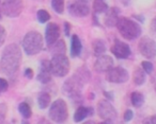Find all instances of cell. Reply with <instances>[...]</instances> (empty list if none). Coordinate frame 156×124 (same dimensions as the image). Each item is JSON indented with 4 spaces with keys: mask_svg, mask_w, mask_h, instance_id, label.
<instances>
[{
    "mask_svg": "<svg viewBox=\"0 0 156 124\" xmlns=\"http://www.w3.org/2000/svg\"><path fill=\"white\" fill-rule=\"evenodd\" d=\"M91 79V73L87 67H80L75 71L74 75L64 82L62 86V92L71 100H79L85 85Z\"/></svg>",
    "mask_w": 156,
    "mask_h": 124,
    "instance_id": "obj_1",
    "label": "cell"
},
{
    "mask_svg": "<svg viewBox=\"0 0 156 124\" xmlns=\"http://www.w3.org/2000/svg\"><path fill=\"white\" fill-rule=\"evenodd\" d=\"M22 50L17 44H10L5 48L0 58V68L3 74L12 77L17 72L22 63Z\"/></svg>",
    "mask_w": 156,
    "mask_h": 124,
    "instance_id": "obj_2",
    "label": "cell"
},
{
    "mask_svg": "<svg viewBox=\"0 0 156 124\" xmlns=\"http://www.w3.org/2000/svg\"><path fill=\"white\" fill-rule=\"evenodd\" d=\"M115 27L119 30L120 34L123 36V38L127 39V41L137 39L138 37H140L141 33H142L140 24L128 17H119Z\"/></svg>",
    "mask_w": 156,
    "mask_h": 124,
    "instance_id": "obj_3",
    "label": "cell"
},
{
    "mask_svg": "<svg viewBox=\"0 0 156 124\" xmlns=\"http://www.w3.org/2000/svg\"><path fill=\"white\" fill-rule=\"evenodd\" d=\"M22 46L27 55H35L43 50L44 38L37 31H29L24 36Z\"/></svg>",
    "mask_w": 156,
    "mask_h": 124,
    "instance_id": "obj_4",
    "label": "cell"
},
{
    "mask_svg": "<svg viewBox=\"0 0 156 124\" xmlns=\"http://www.w3.org/2000/svg\"><path fill=\"white\" fill-rule=\"evenodd\" d=\"M50 69H51V74L55 77H65L71 69L69 57L65 54H52V57L50 60Z\"/></svg>",
    "mask_w": 156,
    "mask_h": 124,
    "instance_id": "obj_5",
    "label": "cell"
},
{
    "mask_svg": "<svg viewBox=\"0 0 156 124\" xmlns=\"http://www.w3.org/2000/svg\"><path fill=\"white\" fill-rule=\"evenodd\" d=\"M50 120L56 123H63L69 118V108L67 104L63 99H58L56 100L49 107L48 111Z\"/></svg>",
    "mask_w": 156,
    "mask_h": 124,
    "instance_id": "obj_6",
    "label": "cell"
},
{
    "mask_svg": "<svg viewBox=\"0 0 156 124\" xmlns=\"http://www.w3.org/2000/svg\"><path fill=\"white\" fill-rule=\"evenodd\" d=\"M1 11L7 17L15 18L22 14L24 10L23 0H2L1 1Z\"/></svg>",
    "mask_w": 156,
    "mask_h": 124,
    "instance_id": "obj_7",
    "label": "cell"
},
{
    "mask_svg": "<svg viewBox=\"0 0 156 124\" xmlns=\"http://www.w3.org/2000/svg\"><path fill=\"white\" fill-rule=\"evenodd\" d=\"M106 80L109 83L115 84H123L129 80V73L123 67H115L109 69L106 72Z\"/></svg>",
    "mask_w": 156,
    "mask_h": 124,
    "instance_id": "obj_8",
    "label": "cell"
},
{
    "mask_svg": "<svg viewBox=\"0 0 156 124\" xmlns=\"http://www.w3.org/2000/svg\"><path fill=\"white\" fill-rule=\"evenodd\" d=\"M138 50L145 58H154L156 56V41L149 36H143L138 43Z\"/></svg>",
    "mask_w": 156,
    "mask_h": 124,
    "instance_id": "obj_9",
    "label": "cell"
},
{
    "mask_svg": "<svg viewBox=\"0 0 156 124\" xmlns=\"http://www.w3.org/2000/svg\"><path fill=\"white\" fill-rule=\"evenodd\" d=\"M69 14L73 17H86L90 14V8L88 2L83 0H74L67 5Z\"/></svg>",
    "mask_w": 156,
    "mask_h": 124,
    "instance_id": "obj_10",
    "label": "cell"
},
{
    "mask_svg": "<svg viewBox=\"0 0 156 124\" xmlns=\"http://www.w3.org/2000/svg\"><path fill=\"white\" fill-rule=\"evenodd\" d=\"M98 115L103 120H111L117 118V110L107 99L100 100L98 103Z\"/></svg>",
    "mask_w": 156,
    "mask_h": 124,
    "instance_id": "obj_11",
    "label": "cell"
},
{
    "mask_svg": "<svg viewBox=\"0 0 156 124\" xmlns=\"http://www.w3.org/2000/svg\"><path fill=\"white\" fill-rule=\"evenodd\" d=\"M110 51L115 57L120 58V60H126V58L129 57L130 54H132L129 46H128L126 43L121 41L118 38L115 39V43H113Z\"/></svg>",
    "mask_w": 156,
    "mask_h": 124,
    "instance_id": "obj_12",
    "label": "cell"
},
{
    "mask_svg": "<svg viewBox=\"0 0 156 124\" xmlns=\"http://www.w3.org/2000/svg\"><path fill=\"white\" fill-rule=\"evenodd\" d=\"M60 27L56 22H48L45 29V41L48 47H51L60 37Z\"/></svg>",
    "mask_w": 156,
    "mask_h": 124,
    "instance_id": "obj_13",
    "label": "cell"
},
{
    "mask_svg": "<svg viewBox=\"0 0 156 124\" xmlns=\"http://www.w3.org/2000/svg\"><path fill=\"white\" fill-rule=\"evenodd\" d=\"M113 67V60L111 56L107 55V54H103L96 57L95 62L93 64V69L96 72H107L109 69Z\"/></svg>",
    "mask_w": 156,
    "mask_h": 124,
    "instance_id": "obj_14",
    "label": "cell"
},
{
    "mask_svg": "<svg viewBox=\"0 0 156 124\" xmlns=\"http://www.w3.org/2000/svg\"><path fill=\"white\" fill-rule=\"evenodd\" d=\"M51 69H50V60H43L40 65V71L37 73V80L42 84H47L51 81Z\"/></svg>",
    "mask_w": 156,
    "mask_h": 124,
    "instance_id": "obj_15",
    "label": "cell"
},
{
    "mask_svg": "<svg viewBox=\"0 0 156 124\" xmlns=\"http://www.w3.org/2000/svg\"><path fill=\"white\" fill-rule=\"evenodd\" d=\"M106 15L104 17V24L108 28H113L117 26V22L119 20V14H120V9L117 7L109 8L107 10Z\"/></svg>",
    "mask_w": 156,
    "mask_h": 124,
    "instance_id": "obj_16",
    "label": "cell"
},
{
    "mask_svg": "<svg viewBox=\"0 0 156 124\" xmlns=\"http://www.w3.org/2000/svg\"><path fill=\"white\" fill-rule=\"evenodd\" d=\"M94 113V110L92 107H86V106H79L76 109L75 113H74V121L76 123L83 121L88 116H92Z\"/></svg>",
    "mask_w": 156,
    "mask_h": 124,
    "instance_id": "obj_17",
    "label": "cell"
},
{
    "mask_svg": "<svg viewBox=\"0 0 156 124\" xmlns=\"http://www.w3.org/2000/svg\"><path fill=\"white\" fill-rule=\"evenodd\" d=\"M83 50V44H81L80 38L78 37V35L74 34L71 37V55L72 57H77L79 54L81 53Z\"/></svg>",
    "mask_w": 156,
    "mask_h": 124,
    "instance_id": "obj_18",
    "label": "cell"
},
{
    "mask_svg": "<svg viewBox=\"0 0 156 124\" xmlns=\"http://www.w3.org/2000/svg\"><path fill=\"white\" fill-rule=\"evenodd\" d=\"M147 80V73L143 71L142 68L137 67L133 73V82L136 86H142Z\"/></svg>",
    "mask_w": 156,
    "mask_h": 124,
    "instance_id": "obj_19",
    "label": "cell"
},
{
    "mask_svg": "<svg viewBox=\"0 0 156 124\" xmlns=\"http://www.w3.org/2000/svg\"><path fill=\"white\" fill-rule=\"evenodd\" d=\"M92 50H93V53L96 57L100 55H103V54H105V51H106L105 43L102 39H95L92 43Z\"/></svg>",
    "mask_w": 156,
    "mask_h": 124,
    "instance_id": "obj_20",
    "label": "cell"
},
{
    "mask_svg": "<svg viewBox=\"0 0 156 124\" xmlns=\"http://www.w3.org/2000/svg\"><path fill=\"white\" fill-rule=\"evenodd\" d=\"M51 102V96L48 92H41L37 96V104L41 109L47 108Z\"/></svg>",
    "mask_w": 156,
    "mask_h": 124,
    "instance_id": "obj_21",
    "label": "cell"
},
{
    "mask_svg": "<svg viewBox=\"0 0 156 124\" xmlns=\"http://www.w3.org/2000/svg\"><path fill=\"white\" fill-rule=\"evenodd\" d=\"M108 5L105 0H93V11L94 14H103L106 13L108 10Z\"/></svg>",
    "mask_w": 156,
    "mask_h": 124,
    "instance_id": "obj_22",
    "label": "cell"
},
{
    "mask_svg": "<svg viewBox=\"0 0 156 124\" xmlns=\"http://www.w3.org/2000/svg\"><path fill=\"white\" fill-rule=\"evenodd\" d=\"M130 102H132L133 106L136 107V108H139L144 103V96L141 92L138 91L132 92V94H130Z\"/></svg>",
    "mask_w": 156,
    "mask_h": 124,
    "instance_id": "obj_23",
    "label": "cell"
},
{
    "mask_svg": "<svg viewBox=\"0 0 156 124\" xmlns=\"http://www.w3.org/2000/svg\"><path fill=\"white\" fill-rule=\"evenodd\" d=\"M18 111H20V115H22L25 119H29V118L32 116L31 107L27 102H22L20 105H18Z\"/></svg>",
    "mask_w": 156,
    "mask_h": 124,
    "instance_id": "obj_24",
    "label": "cell"
},
{
    "mask_svg": "<svg viewBox=\"0 0 156 124\" xmlns=\"http://www.w3.org/2000/svg\"><path fill=\"white\" fill-rule=\"evenodd\" d=\"M54 47L51 49L52 54H64L65 50H66V47H65V43L63 41H58L51 46Z\"/></svg>",
    "mask_w": 156,
    "mask_h": 124,
    "instance_id": "obj_25",
    "label": "cell"
},
{
    "mask_svg": "<svg viewBox=\"0 0 156 124\" xmlns=\"http://www.w3.org/2000/svg\"><path fill=\"white\" fill-rule=\"evenodd\" d=\"M65 0H51V8L56 13L62 14L64 12Z\"/></svg>",
    "mask_w": 156,
    "mask_h": 124,
    "instance_id": "obj_26",
    "label": "cell"
},
{
    "mask_svg": "<svg viewBox=\"0 0 156 124\" xmlns=\"http://www.w3.org/2000/svg\"><path fill=\"white\" fill-rule=\"evenodd\" d=\"M37 20H39L40 24H46L47 21H49L50 19V14L48 13L46 10H39L37 13Z\"/></svg>",
    "mask_w": 156,
    "mask_h": 124,
    "instance_id": "obj_27",
    "label": "cell"
},
{
    "mask_svg": "<svg viewBox=\"0 0 156 124\" xmlns=\"http://www.w3.org/2000/svg\"><path fill=\"white\" fill-rule=\"evenodd\" d=\"M8 113V106L5 103H0V124H3Z\"/></svg>",
    "mask_w": 156,
    "mask_h": 124,
    "instance_id": "obj_28",
    "label": "cell"
},
{
    "mask_svg": "<svg viewBox=\"0 0 156 124\" xmlns=\"http://www.w3.org/2000/svg\"><path fill=\"white\" fill-rule=\"evenodd\" d=\"M141 68H142L143 71H144L145 73H147V74H151L154 69L153 64H152L151 62H149V60H143V62H141Z\"/></svg>",
    "mask_w": 156,
    "mask_h": 124,
    "instance_id": "obj_29",
    "label": "cell"
},
{
    "mask_svg": "<svg viewBox=\"0 0 156 124\" xmlns=\"http://www.w3.org/2000/svg\"><path fill=\"white\" fill-rule=\"evenodd\" d=\"M9 88V83L3 77H0V94L5 92Z\"/></svg>",
    "mask_w": 156,
    "mask_h": 124,
    "instance_id": "obj_30",
    "label": "cell"
},
{
    "mask_svg": "<svg viewBox=\"0 0 156 124\" xmlns=\"http://www.w3.org/2000/svg\"><path fill=\"white\" fill-rule=\"evenodd\" d=\"M5 38H7V31H5V29L0 24V47L5 44Z\"/></svg>",
    "mask_w": 156,
    "mask_h": 124,
    "instance_id": "obj_31",
    "label": "cell"
},
{
    "mask_svg": "<svg viewBox=\"0 0 156 124\" xmlns=\"http://www.w3.org/2000/svg\"><path fill=\"white\" fill-rule=\"evenodd\" d=\"M134 118V111L132 109H126L125 113H124V116H123V119L125 122H129L130 120Z\"/></svg>",
    "mask_w": 156,
    "mask_h": 124,
    "instance_id": "obj_32",
    "label": "cell"
},
{
    "mask_svg": "<svg viewBox=\"0 0 156 124\" xmlns=\"http://www.w3.org/2000/svg\"><path fill=\"white\" fill-rule=\"evenodd\" d=\"M142 124H156V115L145 118V119L143 120Z\"/></svg>",
    "mask_w": 156,
    "mask_h": 124,
    "instance_id": "obj_33",
    "label": "cell"
},
{
    "mask_svg": "<svg viewBox=\"0 0 156 124\" xmlns=\"http://www.w3.org/2000/svg\"><path fill=\"white\" fill-rule=\"evenodd\" d=\"M25 77H27V79L31 80L33 77V70L31 68H27L26 70H25Z\"/></svg>",
    "mask_w": 156,
    "mask_h": 124,
    "instance_id": "obj_34",
    "label": "cell"
},
{
    "mask_svg": "<svg viewBox=\"0 0 156 124\" xmlns=\"http://www.w3.org/2000/svg\"><path fill=\"white\" fill-rule=\"evenodd\" d=\"M63 31H64V33H65V35H66V36H69V31H71V24H69L67 21L64 22V29H63Z\"/></svg>",
    "mask_w": 156,
    "mask_h": 124,
    "instance_id": "obj_35",
    "label": "cell"
},
{
    "mask_svg": "<svg viewBox=\"0 0 156 124\" xmlns=\"http://www.w3.org/2000/svg\"><path fill=\"white\" fill-rule=\"evenodd\" d=\"M150 29H151L152 32L156 34V16L153 18V19H152L151 24H150Z\"/></svg>",
    "mask_w": 156,
    "mask_h": 124,
    "instance_id": "obj_36",
    "label": "cell"
},
{
    "mask_svg": "<svg viewBox=\"0 0 156 124\" xmlns=\"http://www.w3.org/2000/svg\"><path fill=\"white\" fill-rule=\"evenodd\" d=\"M104 96H106V99H109V100H113V94L111 93V92L104 91Z\"/></svg>",
    "mask_w": 156,
    "mask_h": 124,
    "instance_id": "obj_37",
    "label": "cell"
},
{
    "mask_svg": "<svg viewBox=\"0 0 156 124\" xmlns=\"http://www.w3.org/2000/svg\"><path fill=\"white\" fill-rule=\"evenodd\" d=\"M98 124H113V122L111 121V120H104L103 122H100V123Z\"/></svg>",
    "mask_w": 156,
    "mask_h": 124,
    "instance_id": "obj_38",
    "label": "cell"
},
{
    "mask_svg": "<svg viewBox=\"0 0 156 124\" xmlns=\"http://www.w3.org/2000/svg\"><path fill=\"white\" fill-rule=\"evenodd\" d=\"M135 18H137L138 20H141V22H143V20H144V17L143 16H138V15H134Z\"/></svg>",
    "mask_w": 156,
    "mask_h": 124,
    "instance_id": "obj_39",
    "label": "cell"
},
{
    "mask_svg": "<svg viewBox=\"0 0 156 124\" xmlns=\"http://www.w3.org/2000/svg\"><path fill=\"white\" fill-rule=\"evenodd\" d=\"M83 124H96L94 121H87V122H85Z\"/></svg>",
    "mask_w": 156,
    "mask_h": 124,
    "instance_id": "obj_40",
    "label": "cell"
},
{
    "mask_svg": "<svg viewBox=\"0 0 156 124\" xmlns=\"http://www.w3.org/2000/svg\"><path fill=\"white\" fill-rule=\"evenodd\" d=\"M23 124H29L28 122H23Z\"/></svg>",
    "mask_w": 156,
    "mask_h": 124,
    "instance_id": "obj_41",
    "label": "cell"
},
{
    "mask_svg": "<svg viewBox=\"0 0 156 124\" xmlns=\"http://www.w3.org/2000/svg\"><path fill=\"white\" fill-rule=\"evenodd\" d=\"M83 1H86V2H88V1H89V0H83Z\"/></svg>",
    "mask_w": 156,
    "mask_h": 124,
    "instance_id": "obj_42",
    "label": "cell"
},
{
    "mask_svg": "<svg viewBox=\"0 0 156 124\" xmlns=\"http://www.w3.org/2000/svg\"><path fill=\"white\" fill-rule=\"evenodd\" d=\"M155 92H156V85H155Z\"/></svg>",
    "mask_w": 156,
    "mask_h": 124,
    "instance_id": "obj_43",
    "label": "cell"
},
{
    "mask_svg": "<svg viewBox=\"0 0 156 124\" xmlns=\"http://www.w3.org/2000/svg\"><path fill=\"white\" fill-rule=\"evenodd\" d=\"M0 18H1V15H0Z\"/></svg>",
    "mask_w": 156,
    "mask_h": 124,
    "instance_id": "obj_44",
    "label": "cell"
}]
</instances>
